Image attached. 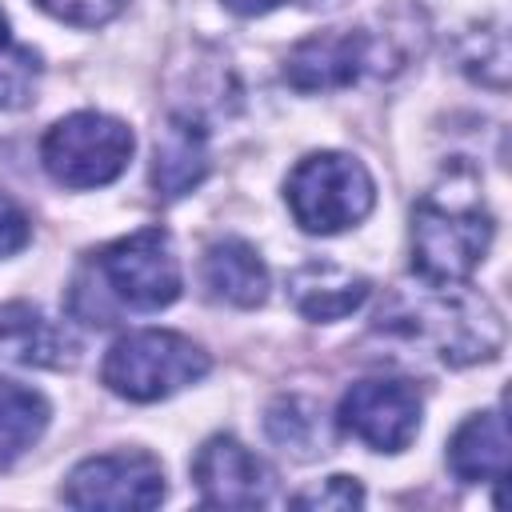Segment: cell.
Returning <instances> with one entry per match:
<instances>
[{"mask_svg":"<svg viewBox=\"0 0 512 512\" xmlns=\"http://www.w3.org/2000/svg\"><path fill=\"white\" fill-rule=\"evenodd\" d=\"M492 244V216L476 180H444L412 208V272L424 284H464Z\"/></svg>","mask_w":512,"mask_h":512,"instance_id":"obj_1","label":"cell"},{"mask_svg":"<svg viewBox=\"0 0 512 512\" xmlns=\"http://www.w3.org/2000/svg\"><path fill=\"white\" fill-rule=\"evenodd\" d=\"M380 328L420 340L452 368L492 360L504 344V324L492 300L460 284H436L428 296L396 300L392 312H380Z\"/></svg>","mask_w":512,"mask_h":512,"instance_id":"obj_2","label":"cell"},{"mask_svg":"<svg viewBox=\"0 0 512 512\" xmlns=\"http://www.w3.org/2000/svg\"><path fill=\"white\" fill-rule=\"evenodd\" d=\"M284 200L292 208V220L312 236H336L344 228H356L372 204L376 184L368 168L348 152H312L304 156L288 184Z\"/></svg>","mask_w":512,"mask_h":512,"instance_id":"obj_3","label":"cell"},{"mask_svg":"<svg viewBox=\"0 0 512 512\" xmlns=\"http://www.w3.org/2000/svg\"><path fill=\"white\" fill-rule=\"evenodd\" d=\"M208 352L200 344H192L180 332H164V328H144V332H128L120 336L104 364H100V380L108 384V392L136 400V404H152L164 400L188 384H196L208 372Z\"/></svg>","mask_w":512,"mask_h":512,"instance_id":"obj_4","label":"cell"},{"mask_svg":"<svg viewBox=\"0 0 512 512\" xmlns=\"http://www.w3.org/2000/svg\"><path fill=\"white\" fill-rule=\"evenodd\" d=\"M132 148H136V136L124 120L84 108L56 120L44 132L40 164L64 188H100L128 168Z\"/></svg>","mask_w":512,"mask_h":512,"instance_id":"obj_5","label":"cell"},{"mask_svg":"<svg viewBox=\"0 0 512 512\" xmlns=\"http://www.w3.org/2000/svg\"><path fill=\"white\" fill-rule=\"evenodd\" d=\"M96 272L104 276L108 292L136 312H160L184 288L180 260L164 228H140L132 236L112 240L96 252Z\"/></svg>","mask_w":512,"mask_h":512,"instance_id":"obj_6","label":"cell"},{"mask_svg":"<svg viewBox=\"0 0 512 512\" xmlns=\"http://www.w3.org/2000/svg\"><path fill=\"white\" fill-rule=\"evenodd\" d=\"M420 412L424 400L416 384L372 376V380H356L340 396L336 424L376 452H404L420 432Z\"/></svg>","mask_w":512,"mask_h":512,"instance_id":"obj_7","label":"cell"},{"mask_svg":"<svg viewBox=\"0 0 512 512\" xmlns=\"http://www.w3.org/2000/svg\"><path fill=\"white\" fill-rule=\"evenodd\" d=\"M164 500V468L152 452H104L76 464L64 480V504L72 508H156Z\"/></svg>","mask_w":512,"mask_h":512,"instance_id":"obj_8","label":"cell"},{"mask_svg":"<svg viewBox=\"0 0 512 512\" xmlns=\"http://www.w3.org/2000/svg\"><path fill=\"white\" fill-rule=\"evenodd\" d=\"M200 500L212 508H264L272 500V468L236 436H208L192 460Z\"/></svg>","mask_w":512,"mask_h":512,"instance_id":"obj_9","label":"cell"},{"mask_svg":"<svg viewBox=\"0 0 512 512\" xmlns=\"http://www.w3.org/2000/svg\"><path fill=\"white\" fill-rule=\"evenodd\" d=\"M368 64H372V36L364 28H324L304 36L288 52L284 80L296 92H336L356 84Z\"/></svg>","mask_w":512,"mask_h":512,"instance_id":"obj_10","label":"cell"},{"mask_svg":"<svg viewBox=\"0 0 512 512\" xmlns=\"http://www.w3.org/2000/svg\"><path fill=\"white\" fill-rule=\"evenodd\" d=\"M208 176V132L192 112H172L156 128L152 188L164 200H180Z\"/></svg>","mask_w":512,"mask_h":512,"instance_id":"obj_11","label":"cell"},{"mask_svg":"<svg viewBox=\"0 0 512 512\" xmlns=\"http://www.w3.org/2000/svg\"><path fill=\"white\" fill-rule=\"evenodd\" d=\"M0 352L16 364H36V368H72L80 356V344L72 340L68 328L48 320L36 304L12 300L0 308Z\"/></svg>","mask_w":512,"mask_h":512,"instance_id":"obj_12","label":"cell"},{"mask_svg":"<svg viewBox=\"0 0 512 512\" xmlns=\"http://www.w3.org/2000/svg\"><path fill=\"white\" fill-rule=\"evenodd\" d=\"M372 284L352 272L340 268L332 260H304L292 276H288V300L304 320L328 324V320H344L348 312H356L368 300Z\"/></svg>","mask_w":512,"mask_h":512,"instance_id":"obj_13","label":"cell"},{"mask_svg":"<svg viewBox=\"0 0 512 512\" xmlns=\"http://www.w3.org/2000/svg\"><path fill=\"white\" fill-rule=\"evenodd\" d=\"M448 468L464 484H500L508 476V424L500 408L476 412L452 432Z\"/></svg>","mask_w":512,"mask_h":512,"instance_id":"obj_14","label":"cell"},{"mask_svg":"<svg viewBox=\"0 0 512 512\" xmlns=\"http://www.w3.org/2000/svg\"><path fill=\"white\" fill-rule=\"evenodd\" d=\"M204 288L232 308H256L268 300V268L248 240L224 236L204 252Z\"/></svg>","mask_w":512,"mask_h":512,"instance_id":"obj_15","label":"cell"},{"mask_svg":"<svg viewBox=\"0 0 512 512\" xmlns=\"http://www.w3.org/2000/svg\"><path fill=\"white\" fill-rule=\"evenodd\" d=\"M320 416H324L320 404L308 396H276L264 412V428H268L272 444H280L296 460H312L316 452L328 448V432H324Z\"/></svg>","mask_w":512,"mask_h":512,"instance_id":"obj_16","label":"cell"},{"mask_svg":"<svg viewBox=\"0 0 512 512\" xmlns=\"http://www.w3.org/2000/svg\"><path fill=\"white\" fill-rule=\"evenodd\" d=\"M48 428V400L0 376V468L24 456Z\"/></svg>","mask_w":512,"mask_h":512,"instance_id":"obj_17","label":"cell"},{"mask_svg":"<svg viewBox=\"0 0 512 512\" xmlns=\"http://www.w3.org/2000/svg\"><path fill=\"white\" fill-rule=\"evenodd\" d=\"M40 80V56L32 48H0V112H16L32 104Z\"/></svg>","mask_w":512,"mask_h":512,"instance_id":"obj_18","label":"cell"},{"mask_svg":"<svg viewBox=\"0 0 512 512\" xmlns=\"http://www.w3.org/2000/svg\"><path fill=\"white\" fill-rule=\"evenodd\" d=\"M36 4L72 28H100L128 8V0H36Z\"/></svg>","mask_w":512,"mask_h":512,"instance_id":"obj_19","label":"cell"},{"mask_svg":"<svg viewBox=\"0 0 512 512\" xmlns=\"http://www.w3.org/2000/svg\"><path fill=\"white\" fill-rule=\"evenodd\" d=\"M292 504L296 508H316V512H328V508H360L364 504V488L356 484V476H328L324 484L296 492Z\"/></svg>","mask_w":512,"mask_h":512,"instance_id":"obj_20","label":"cell"},{"mask_svg":"<svg viewBox=\"0 0 512 512\" xmlns=\"http://www.w3.org/2000/svg\"><path fill=\"white\" fill-rule=\"evenodd\" d=\"M28 236H32V224H28L24 208L16 200L0 196V260L12 256V252H20L28 244Z\"/></svg>","mask_w":512,"mask_h":512,"instance_id":"obj_21","label":"cell"},{"mask_svg":"<svg viewBox=\"0 0 512 512\" xmlns=\"http://www.w3.org/2000/svg\"><path fill=\"white\" fill-rule=\"evenodd\" d=\"M284 0H224V8L228 12H236V16H268L272 8H280Z\"/></svg>","mask_w":512,"mask_h":512,"instance_id":"obj_22","label":"cell"},{"mask_svg":"<svg viewBox=\"0 0 512 512\" xmlns=\"http://www.w3.org/2000/svg\"><path fill=\"white\" fill-rule=\"evenodd\" d=\"M300 4H308V8H336V4H344V0H300Z\"/></svg>","mask_w":512,"mask_h":512,"instance_id":"obj_23","label":"cell"},{"mask_svg":"<svg viewBox=\"0 0 512 512\" xmlns=\"http://www.w3.org/2000/svg\"><path fill=\"white\" fill-rule=\"evenodd\" d=\"M8 44V16H4V8H0V48Z\"/></svg>","mask_w":512,"mask_h":512,"instance_id":"obj_24","label":"cell"}]
</instances>
